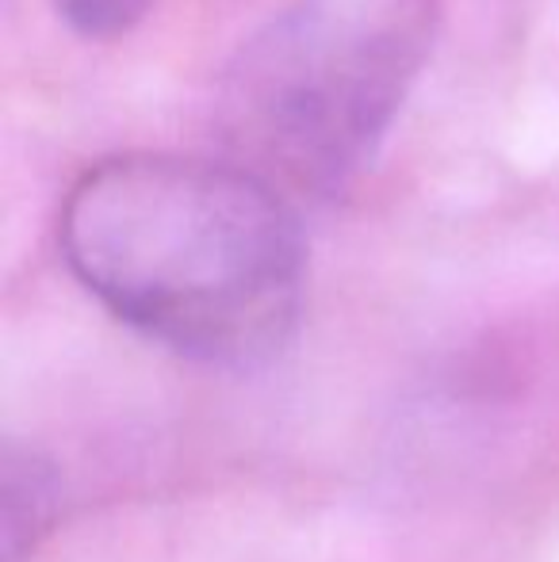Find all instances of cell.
Returning a JSON list of instances; mask_svg holds the SVG:
<instances>
[{"mask_svg":"<svg viewBox=\"0 0 559 562\" xmlns=\"http://www.w3.org/2000/svg\"><path fill=\"white\" fill-rule=\"evenodd\" d=\"M58 249L100 306L203 368H269L295 337L306 276L295 207L226 157L92 165L62 200Z\"/></svg>","mask_w":559,"mask_h":562,"instance_id":"6da1fadb","label":"cell"},{"mask_svg":"<svg viewBox=\"0 0 559 562\" xmlns=\"http://www.w3.org/2000/svg\"><path fill=\"white\" fill-rule=\"evenodd\" d=\"M440 0H291L226 61L223 157L288 203L342 192L429 61Z\"/></svg>","mask_w":559,"mask_h":562,"instance_id":"7a4b0ae2","label":"cell"},{"mask_svg":"<svg viewBox=\"0 0 559 562\" xmlns=\"http://www.w3.org/2000/svg\"><path fill=\"white\" fill-rule=\"evenodd\" d=\"M0 505H4V559L20 562L23 551H35V543L51 532L54 517L62 509V482L51 463L35 451H4V482H0Z\"/></svg>","mask_w":559,"mask_h":562,"instance_id":"3957f363","label":"cell"},{"mask_svg":"<svg viewBox=\"0 0 559 562\" xmlns=\"http://www.w3.org/2000/svg\"><path fill=\"white\" fill-rule=\"evenodd\" d=\"M149 4L154 0H54V12L69 31L85 38H120L138 27Z\"/></svg>","mask_w":559,"mask_h":562,"instance_id":"277c9868","label":"cell"}]
</instances>
